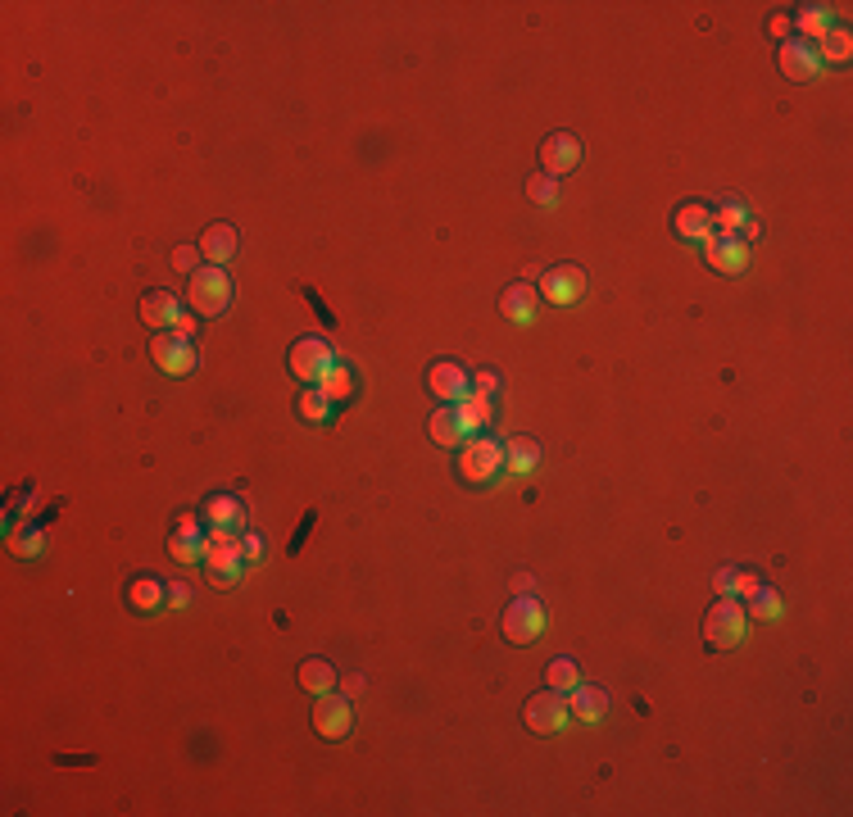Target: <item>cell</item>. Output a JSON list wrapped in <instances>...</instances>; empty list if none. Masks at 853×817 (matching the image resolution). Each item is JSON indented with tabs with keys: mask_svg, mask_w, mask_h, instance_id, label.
Segmentation results:
<instances>
[{
	"mask_svg": "<svg viewBox=\"0 0 853 817\" xmlns=\"http://www.w3.org/2000/svg\"><path fill=\"white\" fill-rule=\"evenodd\" d=\"M745 627H749V613L731 595H717V604L704 613V645L708 650H731V645L745 640Z\"/></svg>",
	"mask_w": 853,
	"mask_h": 817,
	"instance_id": "obj_1",
	"label": "cell"
},
{
	"mask_svg": "<svg viewBox=\"0 0 853 817\" xmlns=\"http://www.w3.org/2000/svg\"><path fill=\"white\" fill-rule=\"evenodd\" d=\"M187 305L196 309L200 318H218L227 305H232V282H227L223 268L205 264V268H196V273H191V282H187Z\"/></svg>",
	"mask_w": 853,
	"mask_h": 817,
	"instance_id": "obj_2",
	"label": "cell"
},
{
	"mask_svg": "<svg viewBox=\"0 0 853 817\" xmlns=\"http://www.w3.org/2000/svg\"><path fill=\"white\" fill-rule=\"evenodd\" d=\"M500 468H504V445L500 441H491V436H468V441L459 445V473H463V482L486 486V482H495V477H500Z\"/></svg>",
	"mask_w": 853,
	"mask_h": 817,
	"instance_id": "obj_3",
	"label": "cell"
},
{
	"mask_svg": "<svg viewBox=\"0 0 853 817\" xmlns=\"http://www.w3.org/2000/svg\"><path fill=\"white\" fill-rule=\"evenodd\" d=\"M522 722H527L536 736H559V731L572 722L568 695H563V690H540V695H531L527 709H522Z\"/></svg>",
	"mask_w": 853,
	"mask_h": 817,
	"instance_id": "obj_4",
	"label": "cell"
},
{
	"mask_svg": "<svg viewBox=\"0 0 853 817\" xmlns=\"http://www.w3.org/2000/svg\"><path fill=\"white\" fill-rule=\"evenodd\" d=\"M332 368H336V355L323 336H300V341L291 345V373L300 377L304 386H318Z\"/></svg>",
	"mask_w": 853,
	"mask_h": 817,
	"instance_id": "obj_5",
	"label": "cell"
},
{
	"mask_svg": "<svg viewBox=\"0 0 853 817\" xmlns=\"http://www.w3.org/2000/svg\"><path fill=\"white\" fill-rule=\"evenodd\" d=\"M150 359H155L159 373L168 377H191L196 373V345L182 332H159L150 336Z\"/></svg>",
	"mask_w": 853,
	"mask_h": 817,
	"instance_id": "obj_6",
	"label": "cell"
},
{
	"mask_svg": "<svg viewBox=\"0 0 853 817\" xmlns=\"http://www.w3.org/2000/svg\"><path fill=\"white\" fill-rule=\"evenodd\" d=\"M500 631H504L509 645H531V640H540V631H545V609H540L531 595H518V600L504 609Z\"/></svg>",
	"mask_w": 853,
	"mask_h": 817,
	"instance_id": "obj_7",
	"label": "cell"
},
{
	"mask_svg": "<svg viewBox=\"0 0 853 817\" xmlns=\"http://www.w3.org/2000/svg\"><path fill=\"white\" fill-rule=\"evenodd\" d=\"M314 731L323 740H345L354 731V704L341 695H314Z\"/></svg>",
	"mask_w": 853,
	"mask_h": 817,
	"instance_id": "obj_8",
	"label": "cell"
},
{
	"mask_svg": "<svg viewBox=\"0 0 853 817\" xmlns=\"http://www.w3.org/2000/svg\"><path fill=\"white\" fill-rule=\"evenodd\" d=\"M427 391H432L441 404H463L472 391V373L463 364H454V359H436V364L427 368Z\"/></svg>",
	"mask_w": 853,
	"mask_h": 817,
	"instance_id": "obj_9",
	"label": "cell"
},
{
	"mask_svg": "<svg viewBox=\"0 0 853 817\" xmlns=\"http://www.w3.org/2000/svg\"><path fill=\"white\" fill-rule=\"evenodd\" d=\"M776 64H781V73L790 82H813L817 73H822V55H817V46L804 37L781 41V46H776Z\"/></svg>",
	"mask_w": 853,
	"mask_h": 817,
	"instance_id": "obj_10",
	"label": "cell"
},
{
	"mask_svg": "<svg viewBox=\"0 0 853 817\" xmlns=\"http://www.w3.org/2000/svg\"><path fill=\"white\" fill-rule=\"evenodd\" d=\"M581 296H586V273L577 264L545 268V277H540V300H550V305H577Z\"/></svg>",
	"mask_w": 853,
	"mask_h": 817,
	"instance_id": "obj_11",
	"label": "cell"
},
{
	"mask_svg": "<svg viewBox=\"0 0 853 817\" xmlns=\"http://www.w3.org/2000/svg\"><path fill=\"white\" fill-rule=\"evenodd\" d=\"M704 255H708V264L717 268V273H726V277H736V273H745V264H749V241H740V237H708L704 241Z\"/></svg>",
	"mask_w": 853,
	"mask_h": 817,
	"instance_id": "obj_12",
	"label": "cell"
},
{
	"mask_svg": "<svg viewBox=\"0 0 853 817\" xmlns=\"http://www.w3.org/2000/svg\"><path fill=\"white\" fill-rule=\"evenodd\" d=\"M205 532H200V522L191 518V513H182V518L173 522V536H168V554H173L177 563H200L205 559Z\"/></svg>",
	"mask_w": 853,
	"mask_h": 817,
	"instance_id": "obj_13",
	"label": "cell"
},
{
	"mask_svg": "<svg viewBox=\"0 0 853 817\" xmlns=\"http://www.w3.org/2000/svg\"><path fill=\"white\" fill-rule=\"evenodd\" d=\"M540 164H545L550 178L572 173V168L581 164V141L572 137V132H554V137H545V146H540Z\"/></svg>",
	"mask_w": 853,
	"mask_h": 817,
	"instance_id": "obj_14",
	"label": "cell"
},
{
	"mask_svg": "<svg viewBox=\"0 0 853 817\" xmlns=\"http://www.w3.org/2000/svg\"><path fill=\"white\" fill-rule=\"evenodd\" d=\"M205 572L214 586H236L241 581V572H246V559H241V550L236 545H205Z\"/></svg>",
	"mask_w": 853,
	"mask_h": 817,
	"instance_id": "obj_15",
	"label": "cell"
},
{
	"mask_svg": "<svg viewBox=\"0 0 853 817\" xmlns=\"http://www.w3.org/2000/svg\"><path fill=\"white\" fill-rule=\"evenodd\" d=\"M205 518H209V532H246V500H236V495H209L205 500Z\"/></svg>",
	"mask_w": 853,
	"mask_h": 817,
	"instance_id": "obj_16",
	"label": "cell"
},
{
	"mask_svg": "<svg viewBox=\"0 0 853 817\" xmlns=\"http://www.w3.org/2000/svg\"><path fill=\"white\" fill-rule=\"evenodd\" d=\"M536 305H540L536 282H513L500 291V314L509 318V323H531V318H536Z\"/></svg>",
	"mask_w": 853,
	"mask_h": 817,
	"instance_id": "obj_17",
	"label": "cell"
},
{
	"mask_svg": "<svg viewBox=\"0 0 853 817\" xmlns=\"http://www.w3.org/2000/svg\"><path fill=\"white\" fill-rule=\"evenodd\" d=\"M141 318H146V327H155V332H173L177 318H182V300H177L173 291H146Z\"/></svg>",
	"mask_w": 853,
	"mask_h": 817,
	"instance_id": "obj_18",
	"label": "cell"
},
{
	"mask_svg": "<svg viewBox=\"0 0 853 817\" xmlns=\"http://www.w3.org/2000/svg\"><path fill=\"white\" fill-rule=\"evenodd\" d=\"M672 227H677L681 241H708L717 232L713 227V209L699 205V200H690V205H681L677 214H672Z\"/></svg>",
	"mask_w": 853,
	"mask_h": 817,
	"instance_id": "obj_19",
	"label": "cell"
},
{
	"mask_svg": "<svg viewBox=\"0 0 853 817\" xmlns=\"http://www.w3.org/2000/svg\"><path fill=\"white\" fill-rule=\"evenodd\" d=\"M200 255H205V264L223 268L227 259L236 255V227L232 223H209L205 237H200Z\"/></svg>",
	"mask_w": 853,
	"mask_h": 817,
	"instance_id": "obj_20",
	"label": "cell"
},
{
	"mask_svg": "<svg viewBox=\"0 0 853 817\" xmlns=\"http://www.w3.org/2000/svg\"><path fill=\"white\" fill-rule=\"evenodd\" d=\"M468 436H472V423L463 418V404L459 409H436L432 414V441L436 445H450L454 450V445H463Z\"/></svg>",
	"mask_w": 853,
	"mask_h": 817,
	"instance_id": "obj_21",
	"label": "cell"
},
{
	"mask_svg": "<svg viewBox=\"0 0 853 817\" xmlns=\"http://www.w3.org/2000/svg\"><path fill=\"white\" fill-rule=\"evenodd\" d=\"M168 600V586L159 577H132L128 581V609L132 613H155Z\"/></svg>",
	"mask_w": 853,
	"mask_h": 817,
	"instance_id": "obj_22",
	"label": "cell"
},
{
	"mask_svg": "<svg viewBox=\"0 0 853 817\" xmlns=\"http://www.w3.org/2000/svg\"><path fill=\"white\" fill-rule=\"evenodd\" d=\"M568 713L577 722H599L608 713V695L604 690H595V686H577V690H568Z\"/></svg>",
	"mask_w": 853,
	"mask_h": 817,
	"instance_id": "obj_23",
	"label": "cell"
},
{
	"mask_svg": "<svg viewBox=\"0 0 853 817\" xmlns=\"http://www.w3.org/2000/svg\"><path fill=\"white\" fill-rule=\"evenodd\" d=\"M536 463H540V445L531 441V436H513V441L504 445V468H509V473L527 477V473H536Z\"/></svg>",
	"mask_w": 853,
	"mask_h": 817,
	"instance_id": "obj_24",
	"label": "cell"
},
{
	"mask_svg": "<svg viewBox=\"0 0 853 817\" xmlns=\"http://www.w3.org/2000/svg\"><path fill=\"white\" fill-rule=\"evenodd\" d=\"M795 28H799V37L813 41V46H817V41H822L826 32L835 28V14L826 10V5H804V10L795 14Z\"/></svg>",
	"mask_w": 853,
	"mask_h": 817,
	"instance_id": "obj_25",
	"label": "cell"
},
{
	"mask_svg": "<svg viewBox=\"0 0 853 817\" xmlns=\"http://www.w3.org/2000/svg\"><path fill=\"white\" fill-rule=\"evenodd\" d=\"M295 414H300L304 423H314V427L332 423V400L323 395V386H304V395L295 400Z\"/></svg>",
	"mask_w": 853,
	"mask_h": 817,
	"instance_id": "obj_26",
	"label": "cell"
},
{
	"mask_svg": "<svg viewBox=\"0 0 853 817\" xmlns=\"http://www.w3.org/2000/svg\"><path fill=\"white\" fill-rule=\"evenodd\" d=\"M300 686L309 690V695H327V690L336 686V668L327 659H304L300 663Z\"/></svg>",
	"mask_w": 853,
	"mask_h": 817,
	"instance_id": "obj_27",
	"label": "cell"
},
{
	"mask_svg": "<svg viewBox=\"0 0 853 817\" xmlns=\"http://www.w3.org/2000/svg\"><path fill=\"white\" fill-rule=\"evenodd\" d=\"M849 50H853V41H849V32H844V28H831L822 41H817L822 69H826V64H844V60H849Z\"/></svg>",
	"mask_w": 853,
	"mask_h": 817,
	"instance_id": "obj_28",
	"label": "cell"
},
{
	"mask_svg": "<svg viewBox=\"0 0 853 817\" xmlns=\"http://www.w3.org/2000/svg\"><path fill=\"white\" fill-rule=\"evenodd\" d=\"M745 613H749V618H758V622L781 618V595H776L772 586H758V591L745 600Z\"/></svg>",
	"mask_w": 853,
	"mask_h": 817,
	"instance_id": "obj_29",
	"label": "cell"
},
{
	"mask_svg": "<svg viewBox=\"0 0 853 817\" xmlns=\"http://www.w3.org/2000/svg\"><path fill=\"white\" fill-rule=\"evenodd\" d=\"M745 223H749V214H745V205H740V200H726V205L713 214L717 237H740V227H745Z\"/></svg>",
	"mask_w": 853,
	"mask_h": 817,
	"instance_id": "obj_30",
	"label": "cell"
},
{
	"mask_svg": "<svg viewBox=\"0 0 853 817\" xmlns=\"http://www.w3.org/2000/svg\"><path fill=\"white\" fill-rule=\"evenodd\" d=\"M318 386H323V395H327V400H332V404L350 400V395H354V368L336 364L332 373H327V377H323V382H318Z\"/></svg>",
	"mask_w": 853,
	"mask_h": 817,
	"instance_id": "obj_31",
	"label": "cell"
},
{
	"mask_svg": "<svg viewBox=\"0 0 853 817\" xmlns=\"http://www.w3.org/2000/svg\"><path fill=\"white\" fill-rule=\"evenodd\" d=\"M545 681H550V690H563V695H568V690L581 686V672L572 659H554L550 668H545Z\"/></svg>",
	"mask_w": 853,
	"mask_h": 817,
	"instance_id": "obj_32",
	"label": "cell"
},
{
	"mask_svg": "<svg viewBox=\"0 0 853 817\" xmlns=\"http://www.w3.org/2000/svg\"><path fill=\"white\" fill-rule=\"evenodd\" d=\"M527 196L536 200V205H554V200H559V182H554L550 173H536V178H527Z\"/></svg>",
	"mask_w": 853,
	"mask_h": 817,
	"instance_id": "obj_33",
	"label": "cell"
},
{
	"mask_svg": "<svg viewBox=\"0 0 853 817\" xmlns=\"http://www.w3.org/2000/svg\"><path fill=\"white\" fill-rule=\"evenodd\" d=\"M491 414H495V409H491V395H472V391H468V400H463V418H468L472 427H486V423H491Z\"/></svg>",
	"mask_w": 853,
	"mask_h": 817,
	"instance_id": "obj_34",
	"label": "cell"
},
{
	"mask_svg": "<svg viewBox=\"0 0 853 817\" xmlns=\"http://www.w3.org/2000/svg\"><path fill=\"white\" fill-rule=\"evenodd\" d=\"M41 545H46V541H41V532H37V527H23V532H14V550H19L23 559H37V554H41Z\"/></svg>",
	"mask_w": 853,
	"mask_h": 817,
	"instance_id": "obj_35",
	"label": "cell"
},
{
	"mask_svg": "<svg viewBox=\"0 0 853 817\" xmlns=\"http://www.w3.org/2000/svg\"><path fill=\"white\" fill-rule=\"evenodd\" d=\"M758 586H763V581L754 577V572H731V600H749V595L758 591Z\"/></svg>",
	"mask_w": 853,
	"mask_h": 817,
	"instance_id": "obj_36",
	"label": "cell"
},
{
	"mask_svg": "<svg viewBox=\"0 0 853 817\" xmlns=\"http://www.w3.org/2000/svg\"><path fill=\"white\" fill-rule=\"evenodd\" d=\"M236 550H241V559L255 568V563H264V541H259L255 532H241V541H236Z\"/></svg>",
	"mask_w": 853,
	"mask_h": 817,
	"instance_id": "obj_37",
	"label": "cell"
},
{
	"mask_svg": "<svg viewBox=\"0 0 853 817\" xmlns=\"http://www.w3.org/2000/svg\"><path fill=\"white\" fill-rule=\"evenodd\" d=\"M200 259H205V255H200V246H177L173 250V268H177V273H196Z\"/></svg>",
	"mask_w": 853,
	"mask_h": 817,
	"instance_id": "obj_38",
	"label": "cell"
},
{
	"mask_svg": "<svg viewBox=\"0 0 853 817\" xmlns=\"http://www.w3.org/2000/svg\"><path fill=\"white\" fill-rule=\"evenodd\" d=\"M495 391H500V377H495V373H477V377H472V395H491V400H495Z\"/></svg>",
	"mask_w": 853,
	"mask_h": 817,
	"instance_id": "obj_39",
	"label": "cell"
},
{
	"mask_svg": "<svg viewBox=\"0 0 853 817\" xmlns=\"http://www.w3.org/2000/svg\"><path fill=\"white\" fill-rule=\"evenodd\" d=\"M767 32H772L776 41H790V32H795V23H790V14H776V19L767 23Z\"/></svg>",
	"mask_w": 853,
	"mask_h": 817,
	"instance_id": "obj_40",
	"label": "cell"
},
{
	"mask_svg": "<svg viewBox=\"0 0 853 817\" xmlns=\"http://www.w3.org/2000/svg\"><path fill=\"white\" fill-rule=\"evenodd\" d=\"M168 600H173V609H182V604L191 600V591L187 586H168Z\"/></svg>",
	"mask_w": 853,
	"mask_h": 817,
	"instance_id": "obj_41",
	"label": "cell"
},
{
	"mask_svg": "<svg viewBox=\"0 0 853 817\" xmlns=\"http://www.w3.org/2000/svg\"><path fill=\"white\" fill-rule=\"evenodd\" d=\"M731 572H736V568H722V572H717V595H731Z\"/></svg>",
	"mask_w": 853,
	"mask_h": 817,
	"instance_id": "obj_42",
	"label": "cell"
},
{
	"mask_svg": "<svg viewBox=\"0 0 853 817\" xmlns=\"http://www.w3.org/2000/svg\"><path fill=\"white\" fill-rule=\"evenodd\" d=\"M173 332H182V336H191V332H196V318H187V314H182V318H177V327H173Z\"/></svg>",
	"mask_w": 853,
	"mask_h": 817,
	"instance_id": "obj_43",
	"label": "cell"
}]
</instances>
